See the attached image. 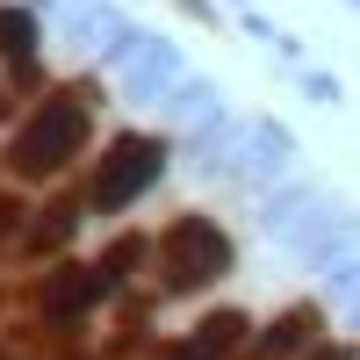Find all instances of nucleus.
Wrapping results in <instances>:
<instances>
[{
    "instance_id": "obj_7",
    "label": "nucleus",
    "mask_w": 360,
    "mask_h": 360,
    "mask_svg": "<svg viewBox=\"0 0 360 360\" xmlns=\"http://www.w3.org/2000/svg\"><path fill=\"white\" fill-rule=\"evenodd\" d=\"M317 339V310H288V324H274V332L259 339V353H295Z\"/></svg>"
},
{
    "instance_id": "obj_3",
    "label": "nucleus",
    "mask_w": 360,
    "mask_h": 360,
    "mask_svg": "<svg viewBox=\"0 0 360 360\" xmlns=\"http://www.w3.org/2000/svg\"><path fill=\"white\" fill-rule=\"evenodd\" d=\"M152 259H166V288H209V281L231 274V238L209 217H180L152 245Z\"/></svg>"
},
{
    "instance_id": "obj_5",
    "label": "nucleus",
    "mask_w": 360,
    "mask_h": 360,
    "mask_svg": "<svg viewBox=\"0 0 360 360\" xmlns=\"http://www.w3.org/2000/svg\"><path fill=\"white\" fill-rule=\"evenodd\" d=\"M108 295V281L94 274V266H58L51 274V288H44V317L51 324H72V317H86Z\"/></svg>"
},
{
    "instance_id": "obj_8",
    "label": "nucleus",
    "mask_w": 360,
    "mask_h": 360,
    "mask_svg": "<svg viewBox=\"0 0 360 360\" xmlns=\"http://www.w3.org/2000/svg\"><path fill=\"white\" fill-rule=\"evenodd\" d=\"M137 259H152V245H144V238H115L94 274H101V281H123V274H137Z\"/></svg>"
},
{
    "instance_id": "obj_9",
    "label": "nucleus",
    "mask_w": 360,
    "mask_h": 360,
    "mask_svg": "<svg viewBox=\"0 0 360 360\" xmlns=\"http://www.w3.org/2000/svg\"><path fill=\"white\" fill-rule=\"evenodd\" d=\"M72 224H79V209H72V202L44 209V224H37V238H29V252H44V245H65V238H72Z\"/></svg>"
},
{
    "instance_id": "obj_4",
    "label": "nucleus",
    "mask_w": 360,
    "mask_h": 360,
    "mask_svg": "<svg viewBox=\"0 0 360 360\" xmlns=\"http://www.w3.org/2000/svg\"><path fill=\"white\" fill-rule=\"evenodd\" d=\"M180 79H188V72H180V51L166 37H144V44L130 37L123 44V94L130 101H166Z\"/></svg>"
},
{
    "instance_id": "obj_2",
    "label": "nucleus",
    "mask_w": 360,
    "mask_h": 360,
    "mask_svg": "<svg viewBox=\"0 0 360 360\" xmlns=\"http://www.w3.org/2000/svg\"><path fill=\"white\" fill-rule=\"evenodd\" d=\"M166 159H173V152H166L159 130H123V137H115L108 152L94 159V173H86V209H94V217L130 209V202L166 173Z\"/></svg>"
},
{
    "instance_id": "obj_12",
    "label": "nucleus",
    "mask_w": 360,
    "mask_h": 360,
    "mask_svg": "<svg viewBox=\"0 0 360 360\" xmlns=\"http://www.w3.org/2000/svg\"><path fill=\"white\" fill-rule=\"evenodd\" d=\"M0 108H8V101H0Z\"/></svg>"
},
{
    "instance_id": "obj_6",
    "label": "nucleus",
    "mask_w": 360,
    "mask_h": 360,
    "mask_svg": "<svg viewBox=\"0 0 360 360\" xmlns=\"http://www.w3.org/2000/svg\"><path fill=\"white\" fill-rule=\"evenodd\" d=\"M37 8H0V51L15 58V65H29V58H37Z\"/></svg>"
},
{
    "instance_id": "obj_1",
    "label": "nucleus",
    "mask_w": 360,
    "mask_h": 360,
    "mask_svg": "<svg viewBox=\"0 0 360 360\" xmlns=\"http://www.w3.org/2000/svg\"><path fill=\"white\" fill-rule=\"evenodd\" d=\"M86 130H94V94H44L37 108H29V123L15 137L8 166L29 173V180H44L58 166H72V152L86 144Z\"/></svg>"
},
{
    "instance_id": "obj_11",
    "label": "nucleus",
    "mask_w": 360,
    "mask_h": 360,
    "mask_svg": "<svg viewBox=\"0 0 360 360\" xmlns=\"http://www.w3.org/2000/svg\"><path fill=\"white\" fill-rule=\"evenodd\" d=\"M180 8H188V15L202 22V29H217V8H209V0H180Z\"/></svg>"
},
{
    "instance_id": "obj_10",
    "label": "nucleus",
    "mask_w": 360,
    "mask_h": 360,
    "mask_svg": "<svg viewBox=\"0 0 360 360\" xmlns=\"http://www.w3.org/2000/svg\"><path fill=\"white\" fill-rule=\"evenodd\" d=\"M303 94H310V101H346V86H339L332 72H317V65H310V72H303Z\"/></svg>"
}]
</instances>
